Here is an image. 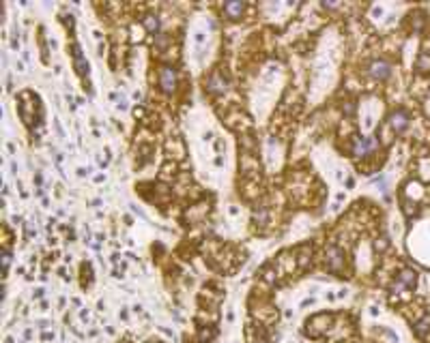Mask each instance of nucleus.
Wrapping results in <instances>:
<instances>
[{
    "label": "nucleus",
    "instance_id": "f257e3e1",
    "mask_svg": "<svg viewBox=\"0 0 430 343\" xmlns=\"http://www.w3.org/2000/svg\"><path fill=\"white\" fill-rule=\"evenodd\" d=\"M157 84H159V88L164 92H175L177 84H178L177 69H172V67H161L159 73H157Z\"/></svg>",
    "mask_w": 430,
    "mask_h": 343
},
{
    "label": "nucleus",
    "instance_id": "f03ea898",
    "mask_svg": "<svg viewBox=\"0 0 430 343\" xmlns=\"http://www.w3.org/2000/svg\"><path fill=\"white\" fill-rule=\"evenodd\" d=\"M379 148V142L374 137H357L355 144H353V155L355 157H366L374 153Z\"/></svg>",
    "mask_w": 430,
    "mask_h": 343
},
{
    "label": "nucleus",
    "instance_id": "7ed1b4c3",
    "mask_svg": "<svg viewBox=\"0 0 430 343\" xmlns=\"http://www.w3.org/2000/svg\"><path fill=\"white\" fill-rule=\"evenodd\" d=\"M368 73H370L374 80H385V77H389V73H392V67H389V63H385V60H374V63L368 67Z\"/></svg>",
    "mask_w": 430,
    "mask_h": 343
},
{
    "label": "nucleus",
    "instance_id": "20e7f679",
    "mask_svg": "<svg viewBox=\"0 0 430 343\" xmlns=\"http://www.w3.org/2000/svg\"><path fill=\"white\" fill-rule=\"evenodd\" d=\"M409 114H406L405 110H398V112H394L392 114V127H394V131L396 133H402L406 129V125H409Z\"/></svg>",
    "mask_w": 430,
    "mask_h": 343
},
{
    "label": "nucleus",
    "instance_id": "39448f33",
    "mask_svg": "<svg viewBox=\"0 0 430 343\" xmlns=\"http://www.w3.org/2000/svg\"><path fill=\"white\" fill-rule=\"evenodd\" d=\"M206 88H209V92H224L226 88V82L222 80L217 73H213V75L209 77V82H206Z\"/></svg>",
    "mask_w": 430,
    "mask_h": 343
},
{
    "label": "nucleus",
    "instance_id": "423d86ee",
    "mask_svg": "<svg viewBox=\"0 0 430 343\" xmlns=\"http://www.w3.org/2000/svg\"><path fill=\"white\" fill-rule=\"evenodd\" d=\"M224 13H228V18H239L243 13V4L241 2H228L224 4Z\"/></svg>",
    "mask_w": 430,
    "mask_h": 343
},
{
    "label": "nucleus",
    "instance_id": "0eeeda50",
    "mask_svg": "<svg viewBox=\"0 0 430 343\" xmlns=\"http://www.w3.org/2000/svg\"><path fill=\"white\" fill-rule=\"evenodd\" d=\"M144 22H147V28H149L151 32H155V30L159 28V20H157V18H153V15H149V18L144 20Z\"/></svg>",
    "mask_w": 430,
    "mask_h": 343
}]
</instances>
